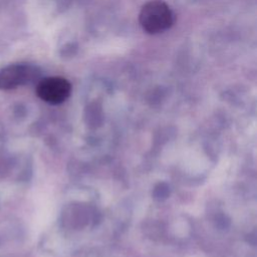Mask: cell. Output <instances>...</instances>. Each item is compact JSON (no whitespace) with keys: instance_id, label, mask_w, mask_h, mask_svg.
Listing matches in <instances>:
<instances>
[{"instance_id":"obj_2","label":"cell","mask_w":257,"mask_h":257,"mask_svg":"<svg viewBox=\"0 0 257 257\" xmlns=\"http://www.w3.org/2000/svg\"><path fill=\"white\" fill-rule=\"evenodd\" d=\"M36 93L45 102L59 104L69 97L71 93V84L64 77H46L38 82Z\"/></svg>"},{"instance_id":"obj_3","label":"cell","mask_w":257,"mask_h":257,"mask_svg":"<svg viewBox=\"0 0 257 257\" xmlns=\"http://www.w3.org/2000/svg\"><path fill=\"white\" fill-rule=\"evenodd\" d=\"M37 74V68L30 64H10L0 70V89L8 90L16 88L19 85L29 82Z\"/></svg>"},{"instance_id":"obj_1","label":"cell","mask_w":257,"mask_h":257,"mask_svg":"<svg viewBox=\"0 0 257 257\" xmlns=\"http://www.w3.org/2000/svg\"><path fill=\"white\" fill-rule=\"evenodd\" d=\"M139 22L145 32L149 34H160L174 24L175 15L165 1L151 0L141 8Z\"/></svg>"}]
</instances>
